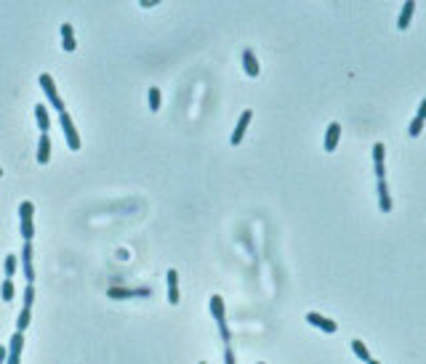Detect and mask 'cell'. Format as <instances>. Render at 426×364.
I'll list each match as a JSON object with an SVG mask.
<instances>
[{
	"mask_svg": "<svg viewBox=\"0 0 426 364\" xmlns=\"http://www.w3.org/2000/svg\"><path fill=\"white\" fill-rule=\"evenodd\" d=\"M306 322L309 324H315V327H320V329H325V332H336L338 329V324L333 322V319H328V316H320V314H306Z\"/></svg>",
	"mask_w": 426,
	"mask_h": 364,
	"instance_id": "obj_7",
	"label": "cell"
},
{
	"mask_svg": "<svg viewBox=\"0 0 426 364\" xmlns=\"http://www.w3.org/2000/svg\"><path fill=\"white\" fill-rule=\"evenodd\" d=\"M413 11H416V0H407V3H405V8L400 11V19H397V27H400V30H407V27H410Z\"/></svg>",
	"mask_w": 426,
	"mask_h": 364,
	"instance_id": "obj_11",
	"label": "cell"
},
{
	"mask_svg": "<svg viewBox=\"0 0 426 364\" xmlns=\"http://www.w3.org/2000/svg\"><path fill=\"white\" fill-rule=\"evenodd\" d=\"M365 364H381V362H376V359H368Z\"/></svg>",
	"mask_w": 426,
	"mask_h": 364,
	"instance_id": "obj_29",
	"label": "cell"
},
{
	"mask_svg": "<svg viewBox=\"0 0 426 364\" xmlns=\"http://www.w3.org/2000/svg\"><path fill=\"white\" fill-rule=\"evenodd\" d=\"M378 205H381L384 213L391 210V197H389V186H386V178L378 181Z\"/></svg>",
	"mask_w": 426,
	"mask_h": 364,
	"instance_id": "obj_16",
	"label": "cell"
},
{
	"mask_svg": "<svg viewBox=\"0 0 426 364\" xmlns=\"http://www.w3.org/2000/svg\"><path fill=\"white\" fill-rule=\"evenodd\" d=\"M16 263H19V260H16V255H8V258H5V277H8V279L16 274Z\"/></svg>",
	"mask_w": 426,
	"mask_h": 364,
	"instance_id": "obj_24",
	"label": "cell"
},
{
	"mask_svg": "<svg viewBox=\"0 0 426 364\" xmlns=\"http://www.w3.org/2000/svg\"><path fill=\"white\" fill-rule=\"evenodd\" d=\"M21 269H24V279L27 282H35V266H32V244L24 242V247H21Z\"/></svg>",
	"mask_w": 426,
	"mask_h": 364,
	"instance_id": "obj_5",
	"label": "cell"
},
{
	"mask_svg": "<svg viewBox=\"0 0 426 364\" xmlns=\"http://www.w3.org/2000/svg\"><path fill=\"white\" fill-rule=\"evenodd\" d=\"M251 120H253V112H242V115H240V122H237L235 133H232V144H240V141H242V136H245Z\"/></svg>",
	"mask_w": 426,
	"mask_h": 364,
	"instance_id": "obj_9",
	"label": "cell"
},
{
	"mask_svg": "<svg viewBox=\"0 0 426 364\" xmlns=\"http://www.w3.org/2000/svg\"><path fill=\"white\" fill-rule=\"evenodd\" d=\"M211 311H213L216 322H219L221 338H224L226 343H229V340H232V332H229V327H226V316H224V300H221L219 295H213V298H211Z\"/></svg>",
	"mask_w": 426,
	"mask_h": 364,
	"instance_id": "obj_3",
	"label": "cell"
},
{
	"mask_svg": "<svg viewBox=\"0 0 426 364\" xmlns=\"http://www.w3.org/2000/svg\"><path fill=\"white\" fill-rule=\"evenodd\" d=\"M27 327H30V309H21L19 322H16V329H19V332H24Z\"/></svg>",
	"mask_w": 426,
	"mask_h": 364,
	"instance_id": "obj_22",
	"label": "cell"
},
{
	"mask_svg": "<svg viewBox=\"0 0 426 364\" xmlns=\"http://www.w3.org/2000/svg\"><path fill=\"white\" fill-rule=\"evenodd\" d=\"M61 130H64V139H67V146H70L72 152H77L80 149V136H77V130H75V122H72V117L67 115V109L61 112Z\"/></svg>",
	"mask_w": 426,
	"mask_h": 364,
	"instance_id": "obj_2",
	"label": "cell"
},
{
	"mask_svg": "<svg viewBox=\"0 0 426 364\" xmlns=\"http://www.w3.org/2000/svg\"><path fill=\"white\" fill-rule=\"evenodd\" d=\"M61 40H64V51H67V53H72V51L77 48L75 35H72V24H61Z\"/></svg>",
	"mask_w": 426,
	"mask_h": 364,
	"instance_id": "obj_17",
	"label": "cell"
},
{
	"mask_svg": "<svg viewBox=\"0 0 426 364\" xmlns=\"http://www.w3.org/2000/svg\"><path fill=\"white\" fill-rule=\"evenodd\" d=\"M5 359H8V351H5L3 346H0V364H5Z\"/></svg>",
	"mask_w": 426,
	"mask_h": 364,
	"instance_id": "obj_28",
	"label": "cell"
},
{
	"mask_svg": "<svg viewBox=\"0 0 426 364\" xmlns=\"http://www.w3.org/2000/svg\"><path fill=\"white\" fill-rule=\"evenodd\" d=\"M242 64H245V72H248L251 77H256V75L261 72V67H259V61H256V56H253L251 48L242 51Z\"/></svg>",
	"mask_w": 426,
	"mask_h": 364,
	"instance_id": "obj_14",
	"label": "cell"
},
{
	"mask_svg": "<svg viewBox=\"0 0 426 364\" xmlns=\"http://www.w3.org/2000/svg\"><path fill=\"white\" fill-rule=\"evenodd\" d=\"M384 155H386V149H384V144H376L373 146V162H376V175H378V181L386 175V168H384Z\"/></svg>",
	"mask_w": 426,
	"mask_h": 364,
	"instance_id": "obj_13",
	"label": "cell"
},
{
	"mask_svg": "<svg viewBox=\"0 0 426 364\" xmlns=\"http://www.w3.org/2000/svg\"><path fill=\"white\" fill-rule=\"evenodd\" d=\"M0 293H3V300H5V303H8V300H14V293H16V290H14V282H11V279H3V287H0Z\"/></svg>",
	"mask_w": 426,
	"mask_h": 364,
	"instance_id": "obj_20",
	"label": "cell"
},
{
	"mask_svg": "<svg viewBox=\"0 0 426 364\" xmlns=\"http://www.w3.org/2000/svg\"><path fill=\"white\" fill-rule=\"evenodd\" d=\"M168 300H170V306L179 303V274L173 269L168 271Z\"/></svg>",
	"mask_w": 426,
	"mask_h": 364,
	"instance_id": "obj_12",
	"label": "cell"
},
{
	"mask_svg": "<svg viewBox=\"0 0 426 364\" xmlns=\"http://www.w3.org/2000/svg\"><path fill=\"white\" fill-rule=\"evenodd\" d=\"M416 117H421V120H426V99L421 101V106H418V115Z\"/></svg>",
	"mask_w": 426,
	"mask_h": 364,
	"instance_id": "obj_27",
	"label": "cell"
},
{
	"mask_svg": "<svg viewBox=\"0 0 426 364\" xmlns=\"http://www.w3.org/2000/svg\"><path fill=\"white\" fill-rule=\"evenodd\" d=\"M32 303H35V287L27 284V290H24V309H32Z\"/></svg>",
	"mask_w": 426,
	"mask_h": 364,
	"instance_id": "obj_25",
	"label": "cell"
},
{
	"mask_svg": "<svg viewBox=\"0 0 426 364\" xmlns=\"http://www.w3.org/2000/svg\"><path fill=\"white\" fill-rule=\"evenodd\" d=\"M338 136H341V125L331 122L328 125V133H325V152H333L338 146Z\"/></svg>",
	"mask_w": 426,
	"mask_h": 364,
	"instance_id": "obj_10",
	"label": "cell"
},
{
	"mask_svg": "<svg viewBox=\"0 0 426 364\" xmlns=\"http://www.w3.org/2000/svg\"><path fill=\"white\" fill-rule=\"evenodd\" d=\"M0 175H3V170H0Z\"/></svg>",
	"mask_w": 426,
	"mask_h": 364,
	"instance_id": "obj_30",
	"label": "cell"
},
{
	"mask_svg": "<svg viewBox=\"0 0 426 364\" xmlns=\"http://www.w3.org/2000/svg\"><path fill=\"white\" fill-rule=\"evenodd\" d=\"M421 130H424V120H421V117H413L410 125H407V133H410L413 139H416V136L421 133Z\"/></svg>",
	"mask_w": 426,
	"mask_h": 364,
	"instance_id": "obj_23",
	"label": "cell"
},
{
	"mask_svg": "<svg viewBox=\"0 0 426 364\" xmlns=\"http://www.w3.org/2000/svg\"><path fill=\"white\" fill-rule=\"evenodd\" d=\"M259 364H261V362H259Z\"/></svg>",
	"mask_w": 426,
	"mask_h": 364,
	"instance_id": "obj_31",
	"label": "cell"
},
{
	"mask_svg": "<svg viewBox=\"0 0 426 364\" xmlns=\"http://www.w3.org/2000/svg\"><path fill=\"white\" fill-rule=\"evenodd\" d=\"M32 213H35V205L32 202H21L19 208V215H21V237H24V242H30L32 237H35V224H32Z\"/></svg>",
	"mask_w": 426,
	"mask_h": 364,
	"instance_id": "obj_1",
	"label": "cell"
},
{
	"mask_svg": "<svg viewBox=\"0 0 426 364\" xmlns=\"http://www.w3.org/2000/svg\"><path fill=\"white\" fill-rule=\"evenodd\" d=\"M21 346H24V332H19V329H16V335L11 338V348H8V359H5V364H19Z\"/></svg>",
	"mask_w": 426,
	"mask_h": 364,
	"instance_id": "obj_6",
	"label": "cell"
},
{
	"mask_svg": "<svg viewBox=\"0 0 426 364\" xmlns=\"http://www.w3.org/2000/svg\"><path fill=\"white\" fill-rule=\"evenodd\" d=\"M149 109L152 112L160 109V88H149Z\"/></svg>",
	"mask_w": 426,
	"mask_h": 364,
	"instance_id": "obj_21",
	"label": "cell"
},
{
	"mask_svg": "<svg viewBox=\"0 0 426 364\" xmlns=\"http://www.w3.org/2000/svg\"><path fill=\"white\" fill-rule=\"evenodd\" d=\"M35 117H37V125H40V133H48L51 130V117H48V109L43 104L35 106Z\"/></svg>",
	"mask_w": 426,
	"mask_h": 364,
	"instance_id": "obj_18",
	"label": "cell"
},
{
	"mask_svg": "<svg viewBox=\"0 0 426 364\" xmlns=\"http://www.w3.org/2000/svg\"><path fill=\"white\" fill-rule=\"evenodd\" d=\"M51 160V139L48 133H40V144H37V162L45 165Z\"/></svg>",
	"mask_w": 426,
	"mask_h": 364,
	"instance_id": "obj_15",
	"label": "cell"
},
{
	"mask_svg": "<svg viewBox=\"0 0 426 364\" xmlns=\"http://www.w3.org/2000/svg\"><path fill=\"white\" fill-rule=\"evenodd\" d=\"M40 88H43V93L48 96V101L56 106V109H59V115H61V112H64V101H61V99H59V93H56L54 77H51V75H45V72H43V75H40Z\"/></svg>",
	"mask_w": 426,
	"mask_h": 364,
	"instance_id": "obj_4",
	"label": "cell"
},
{
	"mask_svg": "<svg viewBox=\"0 0 426 364\" xmlns=\"http://www.w3.org/2000/svg\"><path fill=\"white\" fill-rule=\"evenodd\" d=\"M224 364H235V351H232V348H226V354H224Z\"/></svg>",
	"mask_w": 426,
	"mask_h": 364,
	"instance_id": "obj_26",
	"label": "cell"
},
{
	"mask_svg": "<svg viewBox=\"0 0 426 364\" xmlns=\"http://www.w3.org/2000/svg\"><path fill=\"white\" fill-rule=\"evenodd\" d=\"M352 348H354V354L360 356L362 362H368V359H370V354H368V346L362 343V340H352Z\"/></svg>",
	"mask_w": 426,
	"mask_h": 364,
	"instance_id": "obj_19",
	"label": "cell"
},
{
	"mask_svg": "<svg viewBox=\"0 0 426 364\" xmlns=\"http://www.w3.org/2000/svg\"><path fill=\"white\" fill-rule=\"evenodd\" d=\"M147 298V295H152L149 287H139V290H123V287H112L110 290V298Z\"/></svg>",
	"mask_w": 426,
	"mask_h": 364,
	"instance_id": "obj_8",
	"label": "cell"
}]
</instances>
